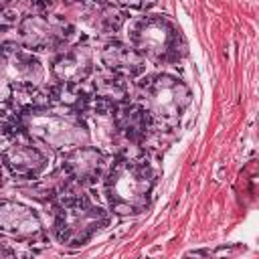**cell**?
I'll list each match as a JSON object with an SVG mask.
<instances>
[{
  "instance_id": "1",
  "label": "cell",
  "mask_w": 259,
  "mask_h": 259,
  "mask_svg": "<svg viewBox=\"0 0 259 259\" xmlns=\"http://www.w3.org/2000/svg\"><path fill=\"white\" fill-rule=\"evenodd\" d=\"M14 123L20 136L53 152H67L91 142L85 109L57 99L22 107Z\"/></svg>"
},
{
  "instance_id": "2",
  "label": "cell",
  "mask_w": 259,
  "mask_h": 259,
  "mask_svg": "<svg viewBox=\"0 0 259 259\" xmlns=\"http://www.w3.org/2000/svg\"><path fill=\"white\" fill-rule=\"evenodd\" d=\"M156 190V170L146 158L127 154L107 162L101 176V192L109 214L136 217L148 210Z\"/></svg>"
},
{
  "instance_id": "3",
  "label": "cell",
  "mask_w": 259,
  "mask_h": 259,
  "mask_svg": "<svg viewBox=\"0 0 259 259\" xmlns=\"http://www.w3.org/2000/svg\"><path fill=\"white\" fill-rule=\"evenodd\" d=\"M125 42L156 67L176 65L186 55V38L166 14L144 12L125 22Z\"/></svg>"
},
{
  "instance_id": "4",
  "label": "cell",
  "mask_w": 259,
  "mask_h": 259,
  "mask_svg": "<svg viewBox=\"0 0 259 259\" xmlns=\"http://www.w3.org/2000/svg\"><path fill=\"white\" fill-rule=\"evenodd\" d=\"M107 225L109 210L87 194H63L55 200L51 210V233L63 247H83Z\"/></svg>"
},
{
  "instance_id": "5",
  "label": "cell",
  "mask_w": 259,
  "mask_h": 259,
  "mask_svg": "<svg viewBox=\"0 0 259 259\" xmlns=\"http://www.w3.org/2000/svg\"><path fill=\"white\" fill-rule=\"evenodd\" d=\"M138 89L140 103L148 109L154 127L160 130H174L180 125L186 109L192 103V89L188 83L168 71L142 75Z\"/></svg>"
},
{
  "instance_id": "6",
  "label": "cell",
  "mask_w": 259,
  "mask_h": 259,
  "mask_svg": "<svg viewBox=\"0 0 259 259\" xmlns=\"http://www.w3.org/2000/svg\"><path fill=\"white\" fill-rule=\"evenodd\" d=\"M18 42L32 53H57L71 45L75 26L55 14L28 12L22 14L16 22Z\"/></svg>"
},
{
  "instance_id": "7",
  "label": "cell",
  "mask_w": 259,
  "mask_h": 259,
  "mask_svg": "<svg viewBox=\"0 0 259 259\" xmlns=\"http://www.w3.org/2000/svg\"><path fill=\"white\" fill-rule=\"evenodd\" d=\"M0 77L12 89H38L45 85L47 67L20 42H6L0 47Z\"/></svg>"
},
{
  "instance_id": "8",
  "label": "cell",
  "mask_w": 259,
  "mask_h": 259,
  "mask_svg": "<svg viewBox=\"0 0 259 259\" xmlns=\"http://www.w3.org/2000/svg\"><path fill=\"white\" fill-rule=\"evenodd\" d=\"M95 73L93 49L85 42L67 45L65 49L53 53L49 59V75L57 85L81 87Z\"/></svg>"
},
{
  "instance_id": "9",
  "label": "cell",
  "mask_w": 259,
  "mask_h": 259,
  "mask_svg": "<svg viewBox=\"0 0 259 259\" xmlns=\"http://www.w3.org/2000/svg\"><path fill=\"white\" fill-rule=\"evenodd\" d=\"M49 154L30 140H14L0 150L2 168L16 180H36L49 170Z\"/></svg>"
},
{
  "instance_id": "10",
  "label": "cell",
  "mask_w": 259,
  "mask_h": 259,
  "mask_svg": "<svg viewBox=\"0 0 259 259\" xmlns=\"http://www.w3.org/2000/svg\"><path fill=\"white\" fill-rule=\"evenodd\" d=\"M107 156L101 148L89 144L71 148L67 152H61V172L69 182L91 186L97 180H101L105 168H107Z\"/></svg>"
},
{
  "instance_id": "11",
  "label": "cell",
  "mask_w": 259,
  "mask_h": 259,
  "mask_svg": "<svg viewBox=\"0 0 259 259\" xmlns=\"http://www.w3.org/2000/svg\"><path fill=\"white\" fill-rule=\"evenodd\" d=\"M45 231L40 214L26 202L0 196V233L18 241H32Z\"/></svg>"
},
{
  "instance_id": "12",
  "label": "cell",
  "mask_w": 259,
  "mask_h": 259,
  "mask_svg": "<svg viewBox=\"0 0 259 259\" xmlns=\"http://www.w3.org/2000/svg\"><path fill=\"white\" fill-rule=\"evenodd\" d=\"M109 113L115 134L130 144H144L152 130H156L148 109L140 101H125Z\"/></svg>"
},
{
  "instance_id": "13",
  "label": "cell",
  "mask_w": 259,
  "mask_h": 259,
  "mask_svg": "<svg viewBox=\"0 0 259 259\" xmlns=\"http://www.w3.org/2000/svg\"><path fill=\"white\" fill-rule=\"evenodd\" d=\"M99 63L105 71L123 77V79H140L146 73V61L119 38H109L99 49Z\"/></svg>"
},
{
  "instance_id": "14",
  "label": "cell",
  "mask_w": 259,
  "mask_h": 259,
  "mask_svg": "<svg viewBox=\"0 0 259 259\" xmlns=\"http://www.w3.org/2000/svg\"><path fill=\"white\" fill-rule=\"evenodd\" d=\"M89 101H93L95 105H99L105 111H111L117 105L130 101V85H127V79L117 77V75H113L109 71H105L103 75L93 73Z\"/></svg>"
},
{
  "instance_id": "15",
  "label": "cell",
  "mask_w": 259,
  "mask_h": 259,
  "mask_svg": "<svg viewBox=\"0 0 259 259\" xmlns=\"http://www.w3.org/2000/svg\"><path fill=\"white\" fill-rule=\"evenodd\" d=\"M103 2H107L117 10H140V12H148L158 4V0H103Z\"/></svg>"
},
{
  "instance_id": "16",
  "label": "cell",
  "mask_w": 259,
  "mask_h": 259,
  "mask_svg": "<svg viewBox=\"0 0 259 259\" xmlns=\"http://www.w3.org/2000/svg\"><path fill=\"white\" fill-rule=\"evenodd\" d=\"M18 12L14 8H10L8 4H0V28H10V26H16L18 22Z\"/></svg>"
},
{
  "instance_id": "17",
  "label": "cell",
  "mask_w": 259,
  "mask_h": 259,
  "mask_svg": "<svg viewBox=\"0 0 259 259\" xmlns=\"http://www.w3.org/2000/svg\"><path fill=\"white\" fill-rule=\"evenodd\" d=\"M12 93H14V89L0 77V103H6V101H10V97H12Z\"/></svg>"
},
{
  "instance_id": "18",
  "label": "cell",
  "mask_w": 259,
  "mask_h": 259,
  "mask_svg": "<svg viewBox=\"0 0 259 259\" xmlns=\"http://www.w3.org/2000/svg\"><path fill=\"white\" fill-rule=\"evenodd\" d=\"M16 255H18V251L14 247H10L8 243L0 241V257H16Z\"/></svg>"
},
{
  "instance_id": "19",
  "label": "cell",
  "mask_w": 259,
  "mask_h": 259,
  "mask_svg": "<svg viewBox=\"0 0 259 259\" xmlns=\"http://www.w3.org/2000/svg\"><path fill=\"white\" fill-rule=\"evenodd\" d=\"M2 184H4V168L0 164V188H2Z\"/></svg>"
}]
</instances>
